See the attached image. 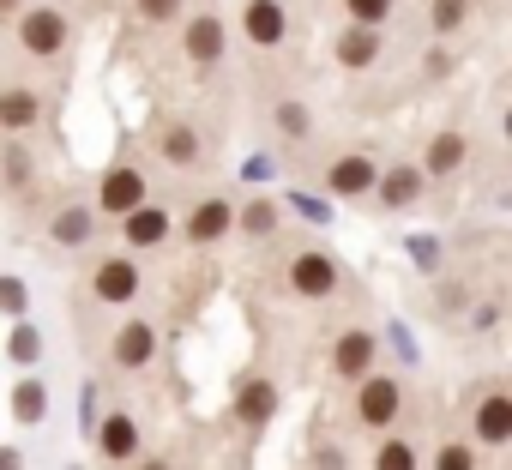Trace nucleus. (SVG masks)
I'll return each instance as SVG.
<instances>
[{"label": "nucleus", "mask_w": 512, "mask_h": 470, "mask_svg": "<svg viewBox=\"0 0 512 470\" xmlns=\"http://www.w3.org/2000/svg\"><path fill=\"white\" fill-rule=\"evenodd\" d=\"M398 404H404V392H398V380H368L362 374V392H356V416H362V428H386V422H398Z\"/></svg>", "instance_id": "f257e3e1"}, {"label": "nucleus", "mask_w": 512, "mask_h": 470, "mask_svg": "<svg viewBox=\"0 0 512 470\" xmlns=\"http://www.w3.org/2000/svg\"><path fill=\"white\" fill-rule=\"evenodd\" d=\"M61 43H67V19H61V13L43 7V13H25V19H19V49H25V55H55Z\"/></svg>", "instance_id": "f03ea898"}, {"label": "nucleus", "mask_w": 512, "mask_h": 470, "mask_svg": "<svg viewBox=\"0 0 512 470\" xmlns=\"http://www.w3.org/2000/svg\"><path fill=\"white\" fill-rule=\"evenodd\" d=\"M290 284H296L302 296H332V290H338V266H332L326 254H296Z\"/></svg>", "instance_id": "7ed1b4c3"}, {"label": "nucleus", "mask_w": 512, "mask_h": 470, "mask_svg": "<svg viewBox=\"0 0 512 470\" xmlns=\"http://www.w3.org/2000/svg\"><path fill=\"white\" fill-rule=\"evenodd\" d=\"M91 290H97L103 302H133V296H139V266H133V260H103L97 278H91Z\"/></svg>", "instance_id": "20e7f679"}, {"label": "nucleus", "mask_w": 512, "mask_h": 470, "mask_svg": "<svg viewBox=\"0 0 512 470\" xmlns=\"http://www.w3.org/2000/svg\"><path fill=\"white\" fill-rule=\"evenodd\" d=\"M139 199H145V175H139V169H115V175H103V211L127 217Z\"/></svg>", "instance_id": "39448f33"}, {"label": "nucleus", "mask_w": 512, "mask_h": 470, "mask_svg": "<svg viewBox=\"0 0 512 470\" xmlns=\"http://www.w3.org/2000/svg\"><path fill=\"white\" fill-rule=\"evenodd\" d=\"M37 115H43V103H37V91H0V127L7 133H25V127H37Z\"/></svg>", "instance_id": "423d86ee"}, {"label": "nucleus", "mask_w": 512, "mask_h": 470, "mask_svg": "<svg viewBox=\"0 0 512 470\" xmlns=\"http://www.w3.org/2000/svg\"><path fill=\"white\" fill-rule=\"evenodd\" d=\"M121 229H127V242L151 248V242H163V235H169V217H163L157 205H145V199H139V205L127 211V223H121Z\"/></svg>", "instance_id": "0eeeda50"}, {"label": "nucleus", "mask_w": 512, "mask_h": 470, "mask_svg": "<svg viewBox=\"0 0 512 470\" xmlns=\"http://www.w3.org/2000/svg\"><path fill=\"white\" fill-rule=\"evenodd\" d=\"M332 368H338L344 380H362V374L374 368V338H368V332H350V338L338 344V356H332Z\"/></svg>", "instance_id": "6e6552de"}, {"label": "nucleus", "mask_w": 512, "mask_h": 470, "mask_svg": "<svg viewBox=\"0 0 512 470\" xmlns=\"http://www.w3.org/2000/svg\"><path fill=\"white\" fill-rule=\"evenodd\" d=\"M476 434L488 440V446H500V440H512V398H482V410H476Z\"/></svg>", "instance_id": "1a4fd4ad"}, {"label": "nucleus", "mask_w": 512, "mask_h": 470, "mask_svg": "<svg viewBox=\"0 0 512 470\" xmlns=\"http://www.w3.org/2000/svg\"><path fill=\"white\" fill-rule=\"evenodd\" d=\"M109 350H115V362H121V368H139V362L151 356V326H145V320H127V326L115 332V344H109Z\"/></svg>", "instance_id": "9d476101"}, {"label": "nucleus", "mask_w": 512, "mask_h": 470, "mask_svg": "<svg viewBox=\"0 0 512 470\" xmlns=\"http://www.w3.org/2000/svg\"><path fill=\"white\" fill-rule=\"evenodd\" d=\"M241 25H247L253 43H278V37H284V7H278V0H253Z\"/></svg>", "instance_id": "9b49d317"}, {"label": "nucleus", "mask_w": 512, "mask_h": 470, "mask_svg": "<svg viewBox=\"0 0 512 470\" xmlns=\"http://www.w3.org/2000/svg\"><path fill=\"white\" fill-rule=\"evenodd\" d=\"M187 55H193L199 67H211V61L223 55V25H217V19H193V25H187Z\"/></svg>", "instance_id": "f8f14e48"}, {"label": "nucleus", "mask_w": 512, "mask_h": 470, "mask_svg": "<svg viewBox=\"0 0 512 470\" xmlns=\"http://www.w3.org/2000/svg\"><path fill=\"white\" fill-rule=\"evenodd\" d=\"M380 181V169L368 163V157H344L338 169H332V193H368Z\"/></svg>", "instance_id": "ddd939ff"}, {"label": "nucleus", "mask_w": 512, "mask_h": 470, "mask_svg": "<svg viewBox=\"0 0 512 470\" xmlns=\"http://www.w3.org/2000/svg\"><path fill=\"white\" fill-rule=\"evenodd\" d=\"M229 223H235V211H229L223 199H205V205L193 211V223H187V229H193V242H217Z\"/></svg>", "instance_id": "4468645a"}, {"label": "nucleus", "mask_w": 512, "mask_h": 470, "mask_svg": "<svg viewBox=\"0 0 512 470\" xmlns=\"http://www.w3.org/2000/svg\"><path fill=\"white\" fill-rule=\"evenodd\" d=\"M235 410H241V422H266V416L278 410V386H272V380H253Z\"/></svg>", "instance_id": "2eb2a0df"}, {"label": "nucleus", "mask_w": 512, "mask_h": 470, "mask_svg": "<svg viewBox=\"0 0 512 470\" xmlns=\"http://www.w3.org/2000/svg\"><path fill=\"white\" fill-rule=\"evenodd\" d=\"M133 446H139V428H133L127 416H109V422H103V452H109V458H133Z\"/></svg>", "instance_id": "dca6fc26"}, {"label": "nucleus", "mask_w": 512, "mask_h": 470, "mask_svg": "<svg viewBox=\"0 0 512 470\" xmlns=\"http://www.w3.org/2000/svg\"><path fill=\"white\" fill-rule=\"evenodd\" d=\"M374 55H380V37H374V31H350V37L338 43V61H344V67H368Z\"/></svg>", "instance_id": "f3484780"}, {"label": "nucleus", "mask_w": 512, "mask_h": 470, "mask_svg": "<svg viewBox=\"0 0 512 470\" xmlns=\"http://www.w3.org/2000/svg\"><path fill=\"white\" fill-rule=\"evenodd\" d=\"M416 193H422V175H416V169H392V181L380 187V199H386V205H410Z\"/></svg>", "instance_id": "a211bd4d"}, {"label": "nucleus", "mask_w": 512, "mask_h": 470, "mask_svg": "<svg viewBox=\"0 0 512 470\" xmlns=\"http://www.w3.org/2000/svg\"><path fill=\"white\" fill-rule=\"evenodd\" d=\"M85 235H91V211L85 205H67L55 217V242H85Z\"/></svg>", "instance_id": "6ab92c4d"}, {"label": "nucleus", "mask_w": 512, "mask_h": 470, "mask_svg": "<svg viewBox=\"0 0 512 470\" xmlns=\"http://www.w3.org/2000/svg\"><path fill=\"white\" fill-rule=\"evenodd\" d=\"M163 157H169V163H193V157H199L193 127H169V133H163Z\"/></svg>", "instance_id": "aec40b11"}, {"label": "nucleus", "mask_w": 512, "mask_h": 470, "mask_svg": "<svg viewBox=\"0 0 512 470\" xmlns=\"http://www.w3.org/2000/svg\"><path fill=\"white\" fill-rule=\"evenodd\" d=\"M374 470H416V446L410 440H386L380 458H374Z\"/></svg>", "instance_id": "412c9836"}, {"label": "nucleus", "mask_w": 512, "mask_h": 470, "mask_svg": "<svg viewBox=\"0 0 512 470\" xmlns=\"http://www.w3.org/2000/svg\"><path fill=\"white\" fill-rule=\"evenodd\" d=\"M13 410H19L25 422H37V416H43V386H19V392H13Z\"/></svg>", "instance_id": "4be33fe9"}, {"label": "nucleus", "mask_w": 512, "mask_h": 470, "mask_svg": "<svg viewBox=\"0 0 512 470\" xmlns=\"http://www.w3.org/2000/svg\"><path fill=\"white\" fill-rule=\"evenodd\" d=\"M458 157H464V139H458V133H446V139L434 145V169H452Z\"/></svg>", "instance_id": "5701e85b"}, {"label": "nucleus", "mask_w": 512, "mask_h": 470, "mask_svg": "<svg viewBox=\"0 0 512 470\" xmlns=\"http://www.w3.org/2000/svg\"><path fill=\"white\" fill-rule=\"evenodd\" d=\"M458 19H464V0H440L434 7V31H458Z\"/></svg>", "instance_id": "b1692460"}, {"label": "nucleus", "mask_w": 512, "mask_h": 470, "mask_svg": "<svg viewBox=\"0 0 512 470\" xmlns=\"http://www.w3.org/2000/svg\"><path fill=\"white\" fill-rule=\"evenodd\" d=\"M386 7H392V0H350V13H356L362 25H380V19H386Z\"/></svg>", "instance_id": "393cba45"}, {"label": "nucleus", "mask_w": 512, "mask_h": 470, "mask_svg": "<svg viewBox=\"0 0 512 470\" xmlns=\"http://www.w3.org/2000/svg\"><path fill=\"white\" fill-rule=\"evenodd\" d=\"M37 350H43V344H37V332H31V326H19V332H13V356H19V362H37Z\"/></svg>", "instance_id": "a878e982"}, {"label": "nucleus", "mask_w": 512, "mask_h": 470, "mask_svg": "<svg viewBox=\"0 0 512 470\" xmlns=\"http://www.w3.org/2000/svg\"><path fill=\"white\" fill-rule=\"evenodd\" d=\"M175 7H181V0H139V13H145V19H157V25H169V19H175Z\"/></svg>", "instance_id": "bb28decb"}, {"label": "nucleus", "mask_w": 512, "mask_h": 470, "mask_svg": "<svg viewBox=\"0 0 512 470\" xmlns=\"http://www.w3.org/2000/svg\"><path fill=\"white\" fill-rule=\"evenodd\" d=\"M440 470H476L470 446H446V452H440Z\"/></svg>", "instance_id": "cd10ccee"}, {"label": "nucleus", "mask_w": 512, "mask_h": 470, "mask_svg": "<svg viewBox=\"0 0 512 470\" xmlns=\"http://www.w3.org/2000/svg\"><path fill=\"white\" fill-rule=\"evenodd\" d=\"M247 229H278V205H253L247 211Z\"/></svg>", "instance_id": "c85d7f7f"}, {"label": "nucleus", "mask_w": 512, "mask_h": 470, "mask_svg": "<svg viewBox=\"0 0 512 470\" xmlns=\"http://www.w3.org/2000/svg\"><path fill=\"white\" fill-rule=\"evenodd\" d=\"M284 133L302 139V133H308V115H302V109H284Z\"/></svg>", "instance_id": "c756f323"}, {"label": "nucleus", "mask_w": 512, "mask_h": 470, "mask_svg": "<svg viewBox=\"0 0 512 470\" xmlns=\"http://www.w3.org/2000/svg\"><path fill=\"white\" fill-rule=\"evenodd\" d=\"M0 470H19V452H7V446H0Z\"/></svg>", "instance_id": "7c9ffc66"}, {"label": "nucleus", "mask_w": 512, "mask_h": 470, "mask_svg": "<svg viewBox=\"0 0 512 470\" xmlns=\"http://www.w3.org/2000/svg\"><path fill=\"white\" fill-rule=\"evenodd\" d=\"M151 470H175V464H151Z\"/></svg>", "instance_id": "2f4dec72"}, {"label": "nucleus", "mask_w": 512, "mask_h": 470, "mask_svg": "<svg viewBox=\"0 0 512 470\" xmlns=\"http://www.w3.org/2000/svg\"><path fill=\"white\" fill-rule=\"evenodd\" d=\"M0 7H13V0H0Z\"/></svg>", "instance_id": "473e14b6"}]
</instances>
